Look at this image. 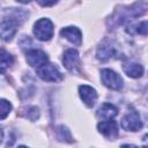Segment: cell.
<instances>
[{
	"label": "cell",
	"mask_w": 148,
	"mask_h": 148,
	"mask_svg": "<svg viewBox=\"0 0 148 148\" xmlns=\"http://www.w3.org/2000/svg\"><path fill=\"white\" fill-rule=\"evenodd\" d=\"M0 105H1V116H0V118L3 120L6 117H7V114L10 112V110H12V104L8 102V101H6V99H1L0 101Z\"/></svg>",
	"instance_id": "15"
},
{
	"label": "cell",
	"mask_w": 148,
	"mask_h": 148,
	"mask_svg": "<svg viewBox=\"0 0 148 148\" xmlns=\"http://www.w3.org/2000/svg\"><path fill=\"white\" fill-rule=\"evenodd\" d=\"M120 125L126 131L136 132V131H139V130L142 128V120L140 118L139 112L135 109L130 108L128 111L126 112V114L121 118Z\"/></svg>",
	"instance_id": "3"
},
{
	"label": "cell",
	"mask_w": 148,
	"mask_h": 148,
	"mask_svg": "<svg viewBox=\"0 0 148 148\" xmlns=\"http://www.w3.org/2000/svg\"><path fill=\"white\" fill-rule=\"evenodd\" d=\"M36 73L42 80L47 81V82H58L62 79V74L59 71V68L56 65L50 64V62L37 68Z\"/></svg>",
	"instance_id": "5"
},
{
	"label": "cell",
	"mask_w": 148,
	"mask_h": 148,
	"mask_svg": "<svg viewBox=\"0 0 148 148\" xmlns=\"http://www.w3.org/2000/svg\"><path fill=\"white\" fill-rule=\"evenodd\" d=\"M101 80H102L103 84L105 87H108L109 89H112L116 91H119L123 89L124 82H123L121 76L112 69H109V68L103 69L101 72Z\"/></svg>",
	"instance_id": "4"
},
{
	"label": "cell",
	"mask_w": 148,
	"mask_h": 148,
	"mask_svg": "<svg viewBox=\"0 0 148 148\" xmlns=\"http://www.w3.org/2000/svg\"><path fill=\"white\" fill-rule=\"evenodd\" d=\"M13 62H14L13 56H10L5 50H2V52H1V72L3 73L8 67H10L13 65Z\"/></svg>",
	"instance_id": "14"
},
{
	"label": "cell",
	"mask_w": 148,
	"mask_h": 148,
	"mask_svg": "<svg viewBox=\"0 0 148 148\" xmlns=\"http://www.w3.org/2000/svg\"><path fill=\"white\" fill-rule=\"evenodd\" d=\"M27 61H28V64L30 66L36 67V68H39L43 65H45V64L49 62V57L42 50L31 49V50H29L27 52Z\"/></svg>",
	"instance_id": "8"
},
{
	"label": "cell",
	"mask_w": 148,
	"mask_h": 148,
	"mask_svg": "<svg viewBox=\"0 0 148 148\" xmlns=\"http://www.w3.org/2000/svg\"><path fill=\"white\" fill-rule=\"evenodd\" d=\"M97 130L103 136H105L106 139H110V140H114L119 135L118 125L113 119L105 120V121H99L98 125H97Z\"/></svg>",
	"instance_id": "6"
},
{
	"label": "cell",
	"mask_w": 148,
	"mask_h": 148,
	"mask_svg": "<svg viewBox=\"0 0 148 148\" xmlns=\"http://www.w3.org/2000/svg\"><path fill=\"white\" fill-rule=\"evenodd\" d=\"M18 15H20V12L14 10L13 15L2 17L0 28H1V37H2L3 40L8 42L15 36V34L17 31V28L21 23V21L18 20Z\"/></svg>",
	"instance_id": "1"
},
{
	"label": "cell",
	"mask_w": 148,
	"mask_h": 148,
	"mask_svg": "<svg viewBox=\"0 0 148 148\" xmlns=\"http://www.w3.org/2000/svg\"><path fill=\"white\" fill-rule=\"evenodd\" d=\"M62 62L67 71H69L71 73H76L77 69L80 68V57L77 51L74 49L66 50L64 53Z\"/></svg>",
	"instance_id": "7"
},
{
	"label": "cell",
	"mask_w": 148,
	"mask_h": 148,
	"mask_svg": "<svg viewBox=\"0 0 148 148\" xmlns=\"http://www.w3.org/2000/svg\"><path fill=\"white\" fill-rule=\"evenodd\" d=\"M123 69L130 77H133V79L140 77L143 74V66L134 61H125L123 64Z\"/></svg>",
	"instance_id": "12"
},
{
	"label": "cell",
	"mask_w": 148,
	"mask_h": 148,
	"mask_svg": "<svg viewBox=\"0 0 148 148\" xmlns=\"http://www.w3.org/2000/svg\"><path fill=\"white\" fill-rule=\"evenodd\" d=\"M142 148H148V134H145L142 138Z\"/></svg>",
	"instance_id": "17"
},
{
	"label": "cell",
	"mask_w": 148,
	"mask_h": 148,
	"mask_svg": "<svg viewBox=\"0 0 148 148\" xmlns=\"http://www.w3.org/2000/svg\"><path fill=\"white\" fill-rule=\"evenodd\" d=\"M18 148H28V147H25V146H20Z\"/></svg>",
	"instance_id": "20"
},
{
	"label": "cell",
	"mask_w": 148,
	"mask_h": 148,
	"mask_svg": "<svg viewBox=\"0 0 148 148\" xmlns=\"http://www.w3.org/2000/svg\"><path fill=\"white\" fill-rule=\"evenodd\" d=\"M79 95H80L81 99L83 101V103L89 108L95 105L97 97H98L96 90L92 87L87 86V84H82L79 87Z\"/></svg>",
	"instance_id": "9"
},
{
	"label": "cell",
	"mask_w": 148,
	"mask_h": 148,
	"mask_svg": "<svg viewBox=\"0 0 148 148\" xmlns=\"http://www.w3.org/2000/svg\"><path fill=\"white\" fill-rule=\"evenodd\" d=\"M39 3L42 6H52V5H56L57 2L56 1H52V2H43V1H39Z\"/></svg>",
	"instance_id": "18"
},
{
	"label": "cell",
	"mask_w": 148,
	"mask_h": 148,
	"mask_svg": "<svg viewBox=\"0 0 148 148\" xmlns=\"http://www.w3.org/2000/svg\"><path fill=\"white\" fill-rule=\"evenodd\" d=\"M118 114V109L111 103H104L97 110V117L101 121L111 120Z\"/></svg>",
	"instance_id": "11"
},
{
	"label": "cell",
	"mask_w": 148,
	"mask_h": 148,
	"mask_svg": "<svg viewBox=\"0 0 148 148\" xmlns=\"http://www.w3.org/2000/svg\"><path fill=\"white\" fill-rule=\"evenodd\" d=\"M60 35L76 46H80L82 44V34L76 27H66L61 29Z\"/></svg>",
	"instance_id": "10"
},
{
	"label": "cell",
	"mask_w": 148,
	"mask_h": 148,
	"mask_svg": "<svg viewBox=\"0 0 148 148\" xmlns=\"http://www.w3.org/2000/svg\"><path fill=\"white\" fill-rule=\"evenodd\" d=\"M53 32H54L53 23L51 22V20L46 17L39 18L34 24V35L39 40H43V42L50 40L53 36Z\"/></svg>",
	"instance_id": "2"
},
{
	"label": "cell",
	"mask_w": 148,
	"mask_h": 148,
	"mask_svg": "<svg viewBox=\"0 0 148 148\" xmlns=\"http://www.w3.org/2000/svg\"><path fill=\"white\" fill-rule=\"evenodd\" d=\"M113 51H114V49H113V46L111 45V43H110L109 40H104V42L98 46V49H97V58H98L99 60L105 61V60H108L109 58L112 57Z\"/></svg>",
	"instance_id": "13"
},
{
	"label": "cell",
	"mask_w": 148,
	"mask_h": 148,
	"mask_svg": "<svg viewBox=\"0 0 148 148\" xmlns=\"http://www.w3.org/2000/svg\"><path fill=\"white\" fill-rule=\"evenodd\" d=\"M120 148H138V147L134 145H123Z\"/></svg>",
	"instance_id": "19"
},
{
	"label": "cell",
	"mask_w": 148,
	"mask_h": 148,
	"mask_svg": "<svg viewBox=\"0 0 148 148\" xmlns=\"http://www.w3.org/2000/svg\"><path fill=\"white\" fill-rule=\"evenodd\" d=\"M136 32L140 34V35H148V21H143V22H140L138 25H136Z\"/></svg>",
	"instance_id": "16"
}]
</instances>
